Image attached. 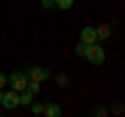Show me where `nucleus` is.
I'll return each instance as SVG.
<instances>
[{
	"label": "nucleus",
	"mask_w": 125,
	"mask_h": 117,
	"mask_svg": "<svg viewBox=\"0 0 125 117\" xmlns=\"http://www.w3.org/2000/svg\"><path fill=\"white\" fill-rule=\"evenodd\" d=\"M85 58H88V63H92V65H102L104 58H106V52H104L102 46H98L96 42H94V44H88Z\"/></svg>",
	"instance_id": "nucleus-1"
},
{
	"label": "nucleus",
	"mask_w": 125,
	"mask_h": 117,
	"mask_svg": "<svg viewBox=\"0 0 125 117\" xmlns=\"http://www.w3.org/2000/svg\"><path fill=\"white\" fill-rule=\"evenodd\" d=\"M6 80L10 82V88H13V90L21 92V90H25L27 80H29V77H27V73H25V71H13L9 77H6Z\"/></svg>",
	"instance_id": "nucleus-2"
},
{
	"label": "nucleus",
	"mask_w": 125,
	"mask_h": 117,
	"mask_svg": "<svg viewBox=\"0 0 125 117\" xmlns=\"http://www.w3.org/2000/svg\"><path fill=\"white\" fill-rule=\"evenodd\" d=\"M25 73H27V77H29V80H36V82H40V84H42V82H46V80L50 77V71H48V69H44V67H40V65L29 67Z\"/></svg>",
	"instance_id": "nucleus-3"
},
{
	"label": "nucleus",
	"mask_w": 125,
	"mask_h": 117,
	"mask_svg": "<svg viewBox=\"0 0 125 117\" xmlns=\"http://www.w3.org/2000/svg\"><path fill=\"white\" fill-rule=\"evenodd\" d=\"M2 107L4 109H15V107H19V92L17 90H13L10 88L9 92H2Z\"/></svg>",
	"instance_id": "nucleus-4"
},
{
	"label": "nucleus",
	"mask_w": 125,
	"mask_h": 117,
	"mask_svg": "<svg viewBox=\"0 0 125 117\" xmlns=\"http://www.w3.org/2000/svg\"><path fill=\"white\" fill-rule=\"evenodd\" d=\"M42 115H46V117H61L62 111H61V107H58L56 103H44L42 105Z\"/></svg>",
	"instance_id": "nucleus-5"
},
{
	"label": "nucleus",
	"mask_w": 125,
	"mask_h": 117,
	"mask_svg": "<svg viewBox=\"0 0 125 117\" xmlns=\"http://www.w3.org/2000/svg\"><path fill=\"white\" fill-rule=\"evenodd\" d=\"M96 40H98V38H96V29H94V27H83V29H81L79 42H85V44H94Z\"/></svg>",
	"instance_id": "nucleus-6"
},
{
	"label": "nucleus",
	"mask_w": 125,
	"mask_h": 117,
	"mask_svg": "<svg viewBox=\"0 0 125 117\" xmlns=\"http://www.w3.org/2000/svg\"><path fill=\"white\" fill-rule=\"evenodd\" d=\"M94 29H96V38H98V40H108V38H111V25H106V23L94 27Z\"/></svg>",
	"instance_id": "nucleus-7"
},
{
	"label": "nucleus",
	"mask_w": 125,
	"mask_h": 117,
	"mask_svg": "<svg viewBox=\"0 0 125 117\" xmlns=\"http://www.w3.org/2000/svg\"><path fill=\"white\" fill-rule=\"evenodd\" d=\"M31 103H33V92H29L27 88H25V90H21V94H19V105L29 107Z\"/></svg>",
	"instance_id": "nucleus-8"
},
{
	"label": "nucleus",
	"mask_w": 125,
	"mask_h": 117,
	"mask_svg": "<svg viewBox=\"0 0 125 117\" xmlns=\"http://www.w3.org/2000/svg\"><path fill=\"white\" fill-rule=\"evenodd\" d=\"M73 2H75V0H54V6L61 9V11H69L73 6Z\"/></svg>",
	"instance_id": "nucleus-9"
},
{
	"label": "nucleus",
	"mask_w": 125,
	"mask_h": 117,
	"mask_svg": "<svg viewBox=\"0 0 125 117\" xmlns=\"http://www.w3.org/2000/svg\"><path fill=\"white\" fill-rule=\"evenodd\" d=\"M29 92H33V94H38L40 92V82H36V80H27V86H25Z\"/></svg>",
	"instance_id": "nucleus-10"
},
{
	"label": "nucleus",
	"mask_w": 125,
	"mask_h": 117,
	"mask_svg": "<svg viewBox=\"0 0 125 117\" xmlns=\"http://www.w3.org/2000/svg\"><path fill=\"white\" fill-rule=\"evenodd\" d=\"M56 82H58V86H62V88H65V86H69V75H65V73H61V75H56Z\"/></svg>",
	"instance_id": "nucleus-11"
},
{
	"label": "nucleus",
	"mask_w": 125,
	"mask_h": 117,
	"mask_svg": "<svg viewBox=\"0 0 125 117\" xmlns=\"http://www.w3.org/2000/svg\"><path fill=\"white\" fill-rule=\"evenodd\" d=\"M85 50H88V44H85V42H79V44L75 46V52L79 54V57H85Z\"/></svg>",
	"instance_id": "nucleus-12"
},
{
	"label": "nucleus",
	"mask_w": 125,
	"mask_h": 117,
	"mask_svg": "<svg viewBox=\"0 0 125 117\" xmlns=\"http://www.w3.org/2000/svg\"><path fill=\"white\" fill-rule=\"evenodd\" d=\"M94 115H98V117H106V115H108V109H106V107H96V109H94Z\"/></svg>",
	"instance_id": "nucleus-13"
},
{
	"label": "nucleus",
	"mask_w": 125,
	"mask_h": 117,
	"mask_svg": "<svg viewBox=\"0 0 125 117\" xmlns=\"http://www.w3.org/2000/svg\"><path fill=\"white\" fill-rule=\"evenodd\" d=\"M31 113L33 115H42V105L40 103H31Z\"/></svg>",
	"instance_id": "nucleus-14"
},
{
	"label": "nucleus",
	"mask_w": 125,
	"mask_h": 117,
	"mask_svg": "<svg viewBox=\"0 0 125 117\" xmlns=\"http://www.w3.org/2000/svg\"><path fill=\"white\" fill-rule=\"evenodd\" d=\"M42 6L44 9H54V0H42Z\"/></svg>",
	"instance_id": "nucleus-15"
},
{
	"label": "nucleus",
	"mask_w": 125,
	"mask_h": 117,
	"mask_svg": "<svg viewBox=\"0 0 125 117\" xmlns=\"http://www.w3.org/2000/svg\"><path fill=\"white\" fill-rule=\"evenodd\" d=\"M4 84H6V75L0 71V90H2V86H4Z\"/></svg>",
	"instance_id": "nucleus-16"
},
{
	"label": "nucleus",
	"mask_w": 125,
	"mask_h": 117,
	"mask_svg": "<svg viewBox=\"0 0 125 117\" xmlns=\"http://www.w3.org/2000/svg\"><path fill=\"white\" fill-rule=\"evenodd\" d=\"M0 103H2V90H0Z\"/></svg>",
	"instance_id": "nucleus-17"
}]
</instances>
